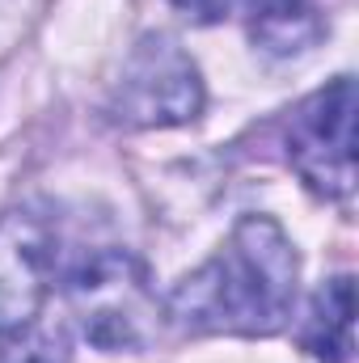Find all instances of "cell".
I'll return each mask as SVG.
<instances>
[{
    "instance_id": "obj_5",
    "label": "cell",
    "mask_w": 359,
    "mask_h": 363,
    "mask_svg": "<svg viewBox=\"0 0 359 363\" xmlns=\"http://www.w3.org/2000/svg\"><path fill=\"white\" fill-rule=\"evenodd\" d=\"M60 233L34 207L0 216V334L30 330L55 287Z\"/></svg>"
},
{
    "instance_id": "obj_4",
    "label": "cell",
    "mask_w": 359,
    "mask_h": 363,
    "mask_svg": "<svg viewBox=\"0 0 359 363\" xmlns=\"http://www.w3.org/2000/svg\"><path fill=\"white\" fill-rule=\"evenodd\" d=\"M287 165L317 199L351 203L355 194V81L334 77L309 93L287 123Z\"/></svg>"
},
{
    "instance_id": "obj_6",
    "label": "cell",
    "mask_w": 359,
    "mask_h": 363,
    "mask_svg": "<svg viewBox=\"0 0 359 363\" xmlns=\"http://www.w3.org/2000/svg\"><path fill=\"white\" fill-rule=\"evenodd\" d=\"M300 347L317 363H351L355 359V283L351 274L326 279L300 325Z\"/></svg>"
},
{
    "instance_id": "obj_3",
    "label": "cell",
    "mask_w": 359,
    "mask_h": 363,
    "mask_svg": "<svg viewBox=\"0 0 359 363\" xmlns=\"http://www.w3.org/2000/svg\"><path fill=\"white\" fill-rule=\"evenodd\" d=\"M207 106V85L190 51L174 34H144L123 68L118 81L110 85L106 114L110 123L127 131H165V127H186L203 114Z\"/></svg>"
},
{
    "instance_id": "obj_8",
    "label": "cell",
    "mask_w": 359,
    "mask_h": 363,
    "mask_svg": "<svg viewBox=\"0 0 359 363\" xmlns=\"http://www.w3.org/2000/svg\"><path fill=\"white\" fill-rule=\"evenodd\" d=\"M0 363H72V359H68L60 338L38 334L30 325V330H17V334H0Z\"/></svg>"
},
{
    "instance_id": "obj_2",
    "label": "cell",
    "mask_w": 359,
    "mask_h": 363,
    "mask_svg": "<svg viewBox=\"0 0 359 363\" xmlns=\"http://www.w3.org/2000/svg\"><path fill=\"white\" fill-rule=\"evenodd\" d=\"M64 296L77 334L106 355H140L165 325V300L131 250H97L81 258Z\"/></svg>"
},
{
    "instance_id": "obj_9",
    "label": "cell",
    "mask_w": 359,
    "mask_h": 363,
    "mask_svg": "<svg viewBox=\"0 0 359 363\" xmlns=\"http://www.w3.org/2000/svg\"><path fill=\"white\" fill-rule=\"evenodd\" d=\"M186 17H194V21H203V26H211V21H224L228 13H237L241 4H250V0H174Z\"/></svg>"
},
{
    "instance_id": "obj_7",
    "label": "cell",
    "mask_w": 359,
    "mask_h": 363,
    "mask_svg": "<svg viewBox=\"0 0 359 363\" xmlns=\"http://www.w3.org/2000/svg\"><path fill=\"white\" fill-rule=\"evenodd\" d=\"M250 34L267 55H304L321 43L326 21L313 0H258L250 9Z\"/></svg>"
},
{
    "instance_id": "obj_1",
    "label": "cell",
    "mask_w": 359,
    "mask_h": 363,
    "mask_svg": "<svg viewBox=\"0 0 359 363\" xmlns=\"http://www.w3.org/2000/svg\"><path fill=\"white\" fill-rule=\"evenodd\" d=\"M300 296V254L275 216H241L207 262L165 296V321L194 338H275Z\"/></svg>"
}]
</instances>
